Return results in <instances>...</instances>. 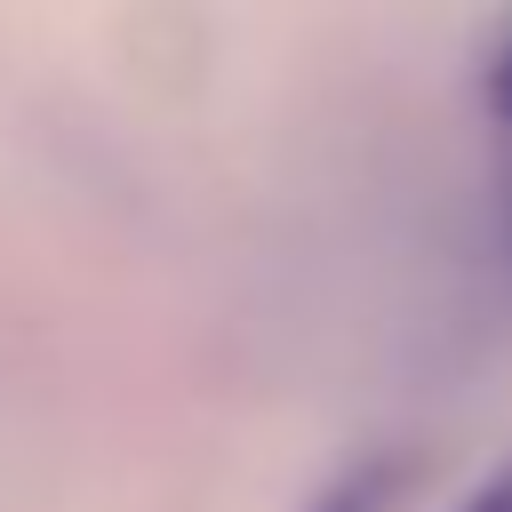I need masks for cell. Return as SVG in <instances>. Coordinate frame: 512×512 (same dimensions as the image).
Returning a JSON list of instances; mask_svg holds the SVG:
<instances>
[{"label":"cell","mask_w":512,"mask_h":512,"mask_svg":"<svg viewBox=\"0 0 512 512\" xmlns=\"http://www.w3.org/2000/svg\"><path fill=\"white\" fill-rule=\"evenodd\" d=\"M392 488H400V464H352L312 512H384L392 504Z\"/></svg>","instance_id":"1"},{"label":"cell","mask_w":512,"mask_h":512,"mask_svg":"<svg viewBox=\"0 0 512 512\" xmlns=\"http://www.w3.org/2000/svg\"><path fill=\"white\" fill-rule=\"evenodd\" d=\"M488 112H496V128H512V32H504V48L488 56Z\"/></svg>","instance_id":"2"},{"label":"cell","mask_w":512,"mask_h":512,"mask_svg":"<svg viewBox=\"0 0 512 512\" xmlns=\"http://www.w3.org/2000/svg\"><path fill=\"white\" fill-rule=\"evenodd\" d=\"M464 512H512V464H496V472L464 496Z\"/></svg>","instance_id":"3"},{"label":"cell","mask_w":512,"mask_h":512,"mask_svg":"<svg viewBox=\"0 0 512 512\" xmlns=\"http://www.w3.org/2000/svg\"><path fill=\"white\" fill-rule=\"evenodd\" d=\"M504 240H512V176H504Z\"/></svg>","instance_id":"4"}]
</instances>
